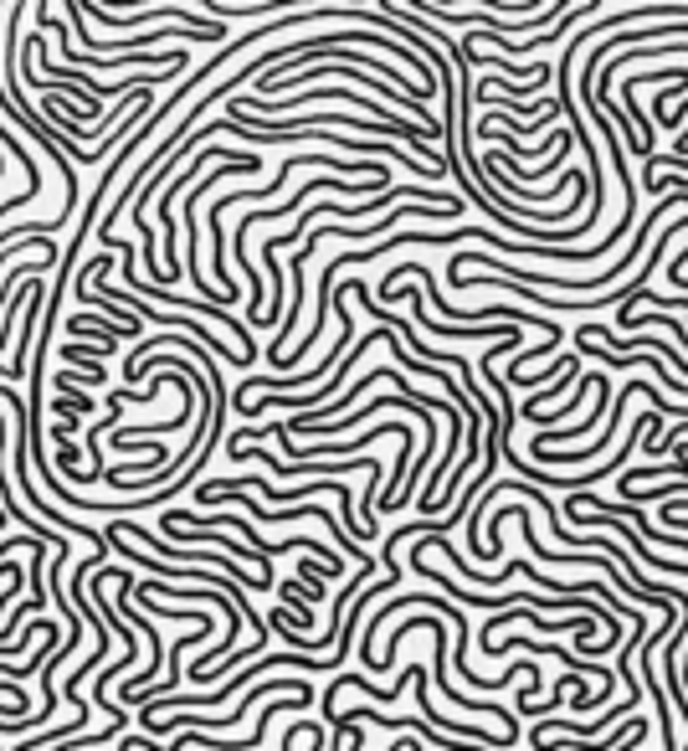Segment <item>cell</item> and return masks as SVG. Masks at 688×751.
I'll list each match as a JSON object with an SVG mask.
<instances>
[{
	"mask_svg": "<svg viewBox=\"0 0 688 751\" xmlns=\"http://www.w3.org/2000/svg\"><path fill=\"white\" fill-rule=\"evenodd\" d=\"M57 402H62V407H72V412H94V397H88V391H82V387H57Z\"/></svg>",
	"mask_w": 688,
	"mask_h": 751,
	"instance_id": "cell-2",
	"label": "cell"
},
{
	"mask_svg": "<svg viewBox=\"0 0 688 751\" xmlns=\"http://www.w3.org/2000/svg\"><path fill=\"white\" fill-rule=\"evenodd\" d=\"M62 355H67L72 365H88V371H94L104 355H114V345H78V340H72V345H62Z\"/></svg>",
	"mask_w": 688,
	"mask_h": 751,
	"instance_id": "cell-1",
	"label": "cell"
}]
</instances>
